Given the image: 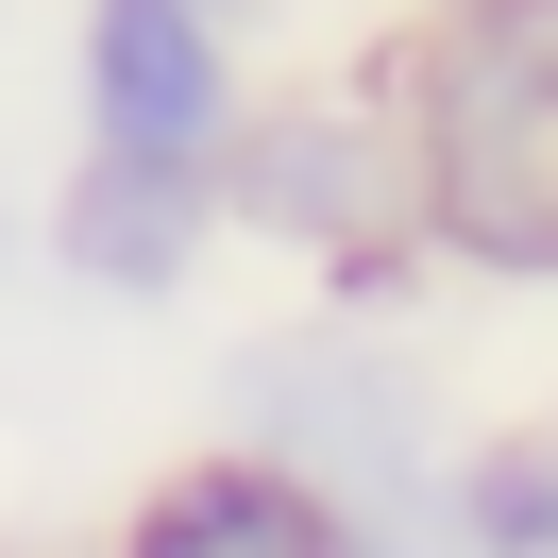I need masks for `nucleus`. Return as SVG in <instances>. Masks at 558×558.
Listing matches in <instances>:
<instances>
[{
    "label": "nucleus",
    "mask_w": 558,
    "mask_h": 558,
    "mask_svg": "<svg viewBox=\"0 0 558 558\" xmlns=\"http://www.w3.org/2000/svg\"><path fill=\"white\" fill-rule=\"evenodd\" d=\"M0 558H17V542H0Z\"/></svg>",
    "instance_id": "obj_9"
},
{
    "label": "nucleus",
    "mask_w": 558,
    "mask_h": 558,
    "mask_svg": "<svg viewBox=\"0 0 558 558\" xmlns=\"http://www.w3.org/2000/svg\"><path fill=\"white\" fill-rule=\"evenodd\" d=\"M102 558H355V524L322 508L288 457L204 440V457H170V474H136V508L102 524Z\"/></svg>",
    "instance_id": "obj_5"
},
{
    "label": "nucleus",
    "mask_w": 558,
    "mask_h": 558,
    "mask_svg": "<svg viewBox=\"0 0 558 558\" xmlns=\"http://www.w3.org/2000/svg\"><path fill=\"white\" fill-rule=\"evenodd\" d=\"M440 558H558V407H542V423H490V440H457Z\"/></svg>",
    "instance_id": "obj_6"
},
{
    "label": "nucleus",
    "mask_w": 558,
    "mask_h": 558,
    "mask_svg": "<svg viewBox=\"0 0 558 558\" xmlns=\"http://www.w3.org/2000/svg\"><path fill=\"white\" fill-rule=\"evenodd\" d=\"M0 238H17V220H0Z\"/></svg>",
    "instance_id": "obj_8"
},
{
    "label": "nucleus",
    "mask_w": 558,
    "mask_h": 558,
    "mask_svg": "<svg viewBox=\"0 0 558 558\" xmlns=\"http://www.w3.org/2000/svg\"><path fill=\"white\" fill-rule=\"evenodd\" d=\"M204 186H220V238L339 271V305H373V254L423 238L407 102H355V85H322V102H238V136H220Z\"/></svg>",
    "instance_id": "obj_2"
},
{
    "label": "nucleus",
    "mask_w": 558,
    "mask_h": 558,
    "mask_svg": "<svg viewBox=\"0 0 558 558\" xmlns=\"http://www.w3.org/2000/svg\"><path fill=\"white\" fill-rule=\"evenodd\" d=\"M35 238H51V271H69L85 305H186V288H204V254H220V186L69 153V186L35 204Z\"/></svg>",
    "instance_id": "obj_4"
},
{
    "label": "nucleus",
    "mask_w": 558,
    "mask_h": 558,
    "mask_svg": "<svg viewBox=\"0 0 558 558\" xmlns=\"http://www.w3.org/2000/svg\"><path fill=\"white\" fill-rule=\"evenodd\" d=\"M254 102V35L204 0H69V153L102 170H220Z\"/></svg>",
    "instance_id": "obj_3"
},
{
    "label": "nucleus",
    "mask_w": 558,
    "mask_h": 558,
    "mask_svg": "<svg viewBox=\"0 0 558 558\" xmlns=\"http://www.w3.org/2000/svg\"><path fill=\"white\" fill-rule=\"evenodd\" d=\"M204 17H238V35H254V17H271V0H204Z\"/></svg>",
    "instance_id": "obj_7"
},
{
    "label": "nucleus",
    "mask_w": 558,
    "mask_h": 558,
    "mask_svg": "<svg viewBox=\"0 0 558 558\" xmlns=\"http://www.w3.org/2000/svg\"><path fill=\"white\" fill-rule=\"evenodd\" d=\"M220 440L288 457L322 508L355 524V558H440V490H457V423L423 407L407 355H373V305H322V322H271V339L220 373Z\"/></svg>",
    "instance_id": "obj_1"
}]
</instances>
